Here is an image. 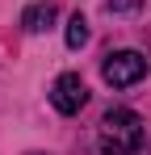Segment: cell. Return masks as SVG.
Returning a JSON list of instances; mask_svg holds the SVG:
<instances>
[{
	"instance_id": "1",
	"label": "cell",
	"mask_w": 151,
	"mask_h": 155,
	"mask_svg": "<svg viewBox=\"0 0 151 155\" xmlns=\"http://www.w3.org/2000/svg\"><path fill=\"white\" fill-rule=\"evenodd\" d=\"M105 155H134L143 147V117L134 109H109L101 117V134H97Z\"/></svg>"
},
{
	"instance_id": "2",
	"label": "cell",
	"mask_w": 151,
	"mask_h": 155,
	"mask_svg": "<svg viewBox=\"0 0 151 155\" xmlns=\"http://www.w3.org/2000/svg\"><path fill=\"white\" fill-rule=\"evenodd\" d=\"M101 76H105L109 88H130V84H139V80L147 76V54H139V51H113L109 59H105Z\"/></svg>"
},
{
	"instance_id": "3",
	"label": "cell",
	"mask_w": 151,
	"mask_h": 155,
	"mask_svg": "<svg viewBox=\"0 0 151 155\" xmlns=\"http://www.w3.org/2000/svg\"><path fill=\"white\" fill-rule=\"evenodd\" d=\"M50 105L59 109V113H80L84 105H88V88H84V80L76 76V71H63V76L50 84Z\"/></svg>"
},
{
	"instance_id": "4",
	"label": "cell",
	"mask_w": 151,
	"mask_h": 155,
	"mask_svg": "<svg viewBox=\"0 0 151 155\" xmlns=\"http://www.w3.org/2000/svg\"><path fill=\"white\" fill-rule=\"evenodd\" d=\"M55 17H59V8H55L50 0H38V4H29L21 13V29L25 34H46V29L55 25Z\"/></svg>"
},
{
	"instance_id": "5",
	"label": "cell",
	"mask_w": 151,
	"mask_h": 155,
	"mask_svg": "<svg viewBox=\"0 0 151 155\" xmlns=\"http://www.w3.org/2000/svg\"><path fill=\"white\" fill-rule=\"evenodd\" d=\"M84 42H88V21H84V13H76L72 21H67V46L80 51Z\"/></svg>"
},
{
	"instance_id": "6",
	"label": "cell",
	"mask_w": 151,
	"mask_h": 155,
	"mask_svg": "<svg viewBox=\"0 0 151 155\" xmlns=\"http://www.w3.org/2000/svg\"><path fill=\"white\" fill-rule=\"evenodd\" d=\"M105 8L109 13H130V8H139V0H105Z\"/></svg>"
},
{
	"instance_id": "7",
	"label": "cell",
	"mask_w": 151,
	"mask_h": 155,
	"mask_svg": "<svg viewBox=\"0 0 151 155\" xmlns=\"http://www.w3.org/2000/svg\"><path fill=\"white\" fill-rule=\"evenodd\" d=\"M25 155H42V151H25Z\"/></svg>"
}]
</instances>
